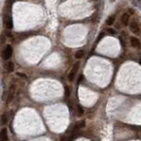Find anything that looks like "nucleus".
Listing matches in <instances>:
<instances>
[{"label":"nucleus","mask_w":141,"mask_h":141,"mask_svg":"<svg viewBox=\"0 0 141 141\" xmlns=\"http://www.w3.org/2000/svg\"><path fill=\"white\" fill-rule=\"evenodd\" d=\"M12 55V48L10 45H7L3 52V58L4 60H8L11 58Z\"/></svg>","instance_id":"nucleus-1"},{"label":"nucleus","mask_w":141,"mask_h":141,"mask_svg":"<svg viewBox=\"0 0 141 141\" xmlns=\"http://www.w3.org/2000/svg\"><path fill=\"white\" fill-rule=\"evenodd\" d=\"M78 67H80V64L78 63L75 64L74 66L72 67V70L70 72L69 76H68L69 81H73V80H74V78H75V75H76L77 72H78Z\"/></svg>","instance_id":"nucleus-2"},{"label":"nucleus","mask_w":141,"mask_h":141,"mask_svg":"<svg viewBox=\"0 0 141 141\" xmlns=\"http://www.w3.org/2000/svg\"><path fill=\"white\" fill-rule=\"evenodd\" d=\"M130 29L132 30V33L136 34H139V26H138V24L137 21L133 20L132 22H130Z\"/></svg>","instance_id":"nucleus-3"},{"label":"nucleus","mask_w":141,"mask_h":141,"mask_svg":"<svg viewBox=\"0 0 141 141\" xmlns=\"http://www.w3.org/2000/svg\"><path fill=\"white\" fill-rule=\"evenodd\" d=\"M14 86H12L11 87H10L9 89V92L7 93V97H6V103H10V102L13 99V96H14Z\"/></svg>","instance_id":"nucleus-4"},{"label":"nucleus","mask_w":141,"mask_h":141,"mask_svg":"<svg viewBox=\"0 0 141 141\" xmlns=\"http://www.w3.org/2000/svg\"><path fill=\"white\" fill-rule=\"evenodd\" d=\"M130 44L133 48H139L140 47V41L136 37H130Z\"/></svg>","instance_id":"nucleus-5"},{"label":"nucleus","mask_w":141,"mask_h":141,"mask_svg":"<svg viewBox=\"0 0 141 141\" xmlns=\"http://www.w3.org/2000/svg\"><path fill=\"white\" fill-rule=\"evenodd\" d=\"M7 139H8L7 130L6 128H4L0 132V141H7Z\"/></svg>","instance_id":"nucleus-6"},{"label":"nucleus","mask_w":141,"mask_h":141,"mask_svg":"<svg viewBox=\"0 0 141 141\" xmlns=\"http://www.w3.org/2000/svg\"><path fill=\"white\" fill-rule=\"evenodd\" d=\"M4 23H6V26L8 29H12L13 26L12 20L11 17H6V20H4Z\"/></svg>","instance_id":"nucleus-7"},{"label":"nucleus","mask_w":141,"mask_h":141,"mask_svg":"<svg viewBox=\"0 0 141 141\" xmlns=\"http://www.w3.org/2000/svg\"><path fill=\"white\" fill-rule=\"evenodd\" d=\"M129 21H130V16L128 13H124L122 17V23L124 26H127L129 24Z\"/></svg>","instance_id":"nucleus-8"},{"label":"nucleus","mask_w":141,"mask_h":141,"mask_svg":"<svg viewBox=\"0 0 141 141\" xmlns=\"http://www.w3.org/2000/svg\"><path fill=\"white\" fill-rule=\"evenodd\" d=\"M6 70H7L8 72H13L14 65H13V64L12 63V62H7L6 64Z\"/></svg>","instance_id":"nucleus-9"},{"label":"nucleus","mask_w":141,"mask_h":141,"mask_svg":"<svg viewBox=\"0 0 141 141\" xmlns=\"http://www.w3.org/2000/svg\"><path fill=\"white\" fill-rule=\"evenodd\" d=\"M115 16L114 15H111V16H110L108 18V20H106V23H107V25H108V26H111V25L114 24V22H115Z\"/></svg>","instance_id":"nucleus-10"},{"label":"nucleus","mask_w":141,"mask_h":141,"mask_svg":"<svg viewBox=\"0 0 141 141\" xmlns=\"http://www.w3.org/2000/svg\"><path fill=\"white\" fill-rule=\"evenodd\" d=\"M75 56H76V58H78V59L82 58L84 56V51L83 50H78V51H77L76 54H75Z\"/></svg>","instance_id":"nucleus-11"},{"label":"nucleus","mask_w":141,"mask_h":141,"mask_svg":"<svg viewBox=\"0 0 141 141\" xmlns=\"http://www.w3.org/2000/svg\"><path fill=\"white\" fill-rule=\"evenodd\" d=\"M77 110H78V116H82L83 115V113H84V111H83V108H82V107L80 105H78L77 106Z\"/></svg>","instance_id":"nucleus-12"},{"label":"nucleus","mask_w":141,"mask_h":141,"mask_svg":"<svg viewBox=\"0 0 141 141\" xmlns=\"http://www.w3.org/2000/svg\"><path fill=\"white\" fill-rule=\"evenodd\" d=\"M6 122H7V117L6 116H1V119H0V124H6Z\"/></svg>","instance_id":"nucleus-13"},{"label":"nucleus","mask_w":141,"mask_h":141,"mask_svg":"<svg viewBox=\"0 0 141 141\" xmlns=\"http://www.w3.org/2000/svg\"><path fill=\"white\" fill-rule=\"evenodd\" d=\"M64 89H65V96L69 97L70 96V89H69V87L66 86L64 87Z\"/></svg>","instance_id":"nucleus-14"},{"label":"nucleus","mask_w":141,"mask_h":141,"mask_svg":"<svg viewBox=\"0 0 141 141\" xmlns=\"http://www.w3.org/2000/svg\"><path fill=\"white\" fill-rule=\"evenodd\" d=\"M16 74H17V76L20 77V78H26V75L25 74V73H21V72H17Z\"/></svg>","instance_id":"nucleus-15"},{"label":"nucleus","mask_w":141,"mask_h":141,"mask_svg":"<svg viewBox=\"0 0 141 141\" xmlns=\"http://www.w3.org/2000/svg\"><path fill=\"white\" fill-rule=\"evenodd\" d=\"M104 36V33L103 32H102V33H100V34L99 35L98 37H97V42H100V40H102V38Z\"/></svg>","instance_id":"nucleus-16"},{"label":"nucleus","mask_w":141,"mask_h":141,"mask_svg":"<svg viewBox=\"0 0 141 141\" xmlns=\"http://www.w3.org/2000/svg\"><path fill=\"white\" fill-rule=\"evenodd\" d=\"M108 33L110 34H115V30H113V29H108Z\"/></svg>","instance_id":"nucleus-17"},{"label":"nucleus","mask_w":141,"mask_h":141,"mask_svg":"<svg viewBox=\"0 0 141 141\" xmlns=\"http://www.w3.org/2000/svg\"><path fill=\"white\" fill-rule=\"evenodd\" d=\"M83 80V76H82V75H81V76L80 77V80H78V84H80V82H81V80Z\"/></svg>","instance_id":"nucleus-18"},{"label":"nucleus","mask_w":141,"mask_h":141,"mask_svg":"<svg viewBox=\"0 0 141 141\" xmlns=\"http://www.w3.org/2000/svg\"><path fill=\"white\" fill-rule=\"evenodd\" d=\"M120 42H121V44H122V47H124V40H122V39H120Z\"/></svg>","instance_id":"nucleus-19"},{"label":"nucleus","mask_w":141,"mask_h":141,"mask_svg":"<svg viewBox=\"0 0 141 141\" xmlns=\"http://www.w3.org/2000/svg\"><path fill=\"white\" fill-rule=\"evenodd\" d=\"M110 1H111V2H114V1H115V0H110Z\"/></svg>","instance_id":"nucleus-20"}]
</instances>
